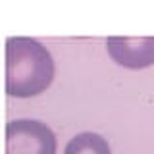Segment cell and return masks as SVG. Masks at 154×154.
I'll return each instance as SVG.
<instances>
[{"label": "cell", "mask_w": 154, "mask_h": 154, "mask_svg": "<svg viewBox=\"0 0 154 154\" xmlns=\"http://www.w3.org/2000/svg\"><path fill=\"white\" fill-rule=\"evenodd\" d=\"M54 60L48 48L31 37L6 41V93L31 98L45 93L54 81Z\"/></svg>", "instance_id": "obj_1"}, {"label": "cell", "mask_w": 154, "mask_h": 154, "mask_svg": "<svg viewBox=\"0 0 154 154\" xmlns=\"http://www.w3.org/2000/svg\"><path fill=\"white\" fill-rule=\"evenodd\" d=\"M56 135L38 119H12L6 123V154H56Z\"/></svg>", "instance_id": "obj_2"}, {"label": "cell", "mask_w": 154, "mask_h": 154, "mask_svg": "<svg viewBox=\"0 0 154 154\" xmlns=\"http://www.w3.org/2000/svg\"><path fill=\"white\" fill-rule=\"evenodd\" d=\"M106 50L116 64L127 69L154 66V37H110Z\"/></svg>", "instance_id": "obj_3"}, {"label": "cell", "mask_w": 154, "mask_h": 154, "mask_svg": "<svg viewBox=\"0 0 154 154\" xmlns=\"http://www.w3.org/2000/svg\"><path fill=\"white\" fill-rule=\"evenodd\" d=\"M64 154H112L108 141L98 133H79L66 144Z\"/></svg>", "instance_id": "obj_4"}]
</instances>
